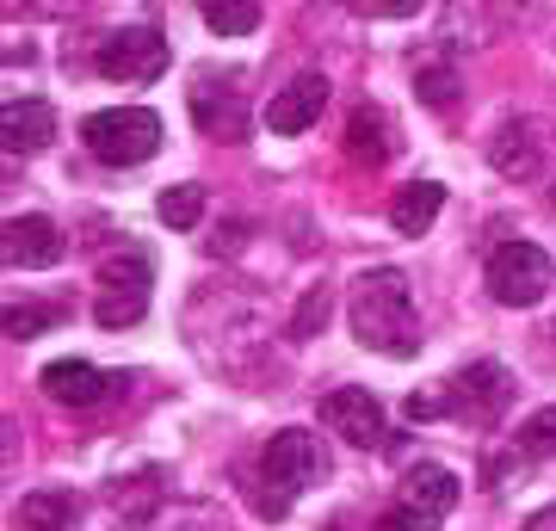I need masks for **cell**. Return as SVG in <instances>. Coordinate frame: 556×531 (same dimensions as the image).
<instances>
[{
    "instance_id": "1",
    "label": "cell",
    "mask_w": 556,
    "mask_h": 531,
    "mask_svg": "<svg viewBox=\"0 0 556 531\" xmlns=\"http://www.w3.org/2000/svg\"><path fill=\"white\" fill-rule=\"evenodd\" d=\"M353 334L383 358H415L420 353V321H415V291L396 266L353 278Z\"/></svg>"
},
{
    "instance_id": "2",
    "label": "cell",
    "mask_w": 556,
    "mask_h": 531,
    "mask_svg": "<svg viewBox=\"0 0 556 531\" xmlns=\"http://www.w3.org/2000/svg\"><path fill=\"white\" fill-rule=\"evenodd\" d=\"M328 445L316 433H303V427H285V433L266 439V452H260V482H254V513L260 519H285L291 501L303 489H316L328 482Z\"/></svg>"
},
{
    "instance_id": "3",
    "label": "cell",
    "mask_w": 556,
    "mask_h": 531,
    "mask_svg": "<svg viewBox=\"0 0 556 531\" xmlns=\"http://www.w3.org/2000/svg\"><path fill=\"white\" fill-rule=\"evenodd\" d=\"M80 142H87V155L105 161V167H142V161L161 149V118L149 105H112V112L80 118Z\"/></svg>"
},
{
    "instance_id": "4",
    "label": "cell",
    "mask_w": 556,
    "mask_h": 531,
    "mask_svg": "<svg viewBox=\"0 0 556 531\" xmlns=\"http://www.w3.org/2000/svg\"><path fill=\"white\" fill-rule=\"evenodd\" d=\"M551 285H556V266L532 241H501L489 254V296L501 309H532V303H544Z\"/></svg>"
},
{
    "instance_id": "5",
    "label": "cell",
    "mask_w": 556,
    "mask_h": 531,
    "mask_svg": "<svg viewBox=\"0 0 556 531\" xmlns=\"http://www.w3.org/2000/svg\"><path fill=\"white\" fill-rule=\"evenodd\" d=\"M507 395H514V377H507V365H495V358H477V365H464V371L445 383V395H439V414H452V420H464V427H495L501 408H507Z\"/></svg>"
},
{
    "instance_id": "6",
    "label": "cell",
    "mask_w": 556,
    "mask_h": 531,
    "mask_svg": "<svg viewBox=\"0 0 556 531\" xmlns=\"http://www.w3.org/2000/svg\"><path fill=\"white\" fill-rule=\"evenodd\" d=\"M100 303H93V321L100 328H130V321H142V309H149V285H155V266H149V254H137V248H124L118 260H105L100 266Z\"/></svg>"
},
{
    "instance_id": "7",
    "label": "cell",
    "mask_w": 556,
    "mask_h": 531,
    "mask_svg": "<svg viewBox=\"0 0 556 531\" xmlns=\"http://www.w3.org/2000/svg\"><path fill=\"white\" fill-rule=\"evenodd\" d=\"M167 62H174L167 38L149 31V25H130V31H112V38L100 43L93 68H100L105 80H124V87H149V80L167 75Z\"/></svg>"
},
{
    "instance_id": "8",
    "label": "cell",
    "mask_w": 556,
    "mask_h": 531,
    "mask_svg": "<svg viewBox=\"0 0 556 531\" xmlns=\"http://www.w3.org/2000/svg\"><path fill=\"white\" fill-rule=\"evenodd\" d=\"M321 427H328V433H340L346 439V445H358V452H378L383 445V433H390V427H383V402L371 390H328L321 395Z\"/></svg>"
},
{
    "instance_id": "9",
    "label": "cell",
    "mask_w": 556,
    "mask_h": 531,
    "mask_svg": "<svg viewBox=\"0 0 556 531\" xmlns=\"http://www.w3.org/2000/svg\"><path fill=\"white\" fill-rule=\"evenodd\" d=\"M186 105H192V124H199L204 137H217V142H248V130H254L248 99H241L229 80H199Z\"/></svg>"
},
{
    "instance_id": "10",
    "label": "cell",
    "mask_w": 556,
    "mask_h": 531,
    "mask_svg": "<svg viewBox=\"0 0 556 531\" xmlns=\"http://www.w3.org/2000/svg\"><path fill=\"white\" fill-rule=\"evenodd\" d=\"M43 395L50 402H62V408H93V402H105L112 395V383L118 377L100 371V365H87V358H56V365H43Z\"/></svg>"
},
{
    "instance_id": "11",
    "label": "cell",
    "mask_w": 556,
    "mask_h": 531,
    "mask_svg": "<svg viewBox=\"0 0 556 531\" xmlns=\"http://www.w3.org/2000/svg\"><path fill=\"white\" fill-rule=\"evenodd\" d=\"M321 105H328V80L298 75L291 87H278L273 93V105H266V130H273V137H303V130L321 118Z\"/></svg>"
},
{
    "instance_id": "12",
    "label": "cell",
    "mask_w": 556,
    "mask_h": 531,
    "mask_svg": "<svg viewBox=\"0 0 556 531\" xmlns=\"http://www.w3.org/2000/svg\"><path fill=\"white\" fill-rule=\"evenodd\" d=\"M62 248H68V241H62V229L50 217H38V211H31V217H7V266H13V273L56 266Z\"/></svg>"
},
{
    "instance_id": "13",
    "label": "cell",
    "mask_w": 556,
    "mask_h": 531,
    "mask_svg": "<svg viewBox=\"0 0 556 531\" xmlns=\"http://www.w3.org/2000/svg\"><path fill=\"white\" fill-rule=\"evenodd\" d=\"M0 142H7V155H38L56 142V105L50 99H13L7 112H0Z\"/></svg>"
},
{
    "instance_id": "14",
    "label": "cell",
    "mask_w": 556,
    "mask_h": 531,
    "mask_svg": "<svg viewBox=\"0 0 556 531\" xmlns=\"http://www.w3.org/2000/svg\"><path fill=\"white\" fill-rule=\"evenodd\" d=\"M457 494H464V482H457L445 464H415V470L402 476V494H396V501H408V507L445 519V513L457 507Z\"/></svg>"
},
{
    "instance_id": "15",
    "label": "cell",
    "mask_w": 556,
    "mask_h": 531,
    "mask_svg": "<svg viewBox=\"0 0 556 531\" xmlns=\"http://www.w3.org/2000/svg\"><path fill=\"white\" fill-rule=\"evenodd\" d=\"M439 211H445V186L415 179V186H402V192L390 198V229H396V236H427Z\"/></svg>"
},
{
    "instance_id": "16",
    "label": "cell",
    "mask_w": 556,
    "mask_h": 531,
    "mask_svg": "<svg viewBox=\"0 0 556 531\" xmlns=\"http://www.w3.org/2000/svg\"><path fill=\"white\" fill-rule=\"evenodd\" d=\"M75 494L68 489H31L20 501V507H13V526L20 531H68L75 526Z\"/></svg>"
},
{
    "instance_id": "17",
    "label": "cell",
    "mask_w": 556,
    "mask_h": 531,
    "mask_svg": "<svg viewBox=\"0 0 556 531\" xmlns=\"http://www.w3.org/2000/svg\"><path fill=\"white\" fill-rule=\"evenodd\" d=\"M390 118H383L378 105H358L353 118H346V155L353 161H365V167H383L390 161Z\"/></svg>"
},
{
    "instance_id": "18",
    "label": "cell",
    "mask_w": 556,
    "mask_h": 531,
    "mask_svg": "<svg viewBox=\"0 0 556 531\" xmlns=\"http://www.w3.org/2000/svg\"><path fill=\"white\" fill-rule=\"evenodd\" d=\"M489 161H495V174H507V179L538 174V142H532V124H526V118L501 124V137H495V149H489Z\"/></svg>"
},
{
    "instance_id": "19",
    "label": "cell",
    "mask_w": 556,
    "mask_h": 531,
    "mask_svg": "<svg viewBox=\"0 0 556 531\" xmlns=\"http://www.w3.org/2000/svg\"><path fill=\"white\" fill-rule=\"evenodd\" d=\"M199 13L217 38H248L260 25V0H199Z\"/></svg>"
},
{
    "instance_id": "20",
    "label": "cell",
    "mask_w": 556,
    "mask_h": 531,
    "mask_svg": "<svg viewBox=\"0 0 556 531\" xmlns=\"http://www.w3.org/2000/svg\"><path fill=\"white\" fill-rule=\"evenodd\" d=\"M155 211L167 229H199L204 217V186H167V192L155 198Z\"/></svg>"
},
{
    "instance_id": "21",
    "label": "cell",
    "mask_w": 556,
    "mask_h": 531,
    "mask_svg": "<svg viewBox=\"0 0 556 531\" xmlns=\"http://www.w3.org/2000/svg\"><path fill=\"white\" fill-rule=\"evenodd\" d=\"M514 452L526 457V464H544V457H556V408H538L526 427L514 433Z\"/></svg>"
},
{
    "instance_id": "22",
    "label": "cell",
    "mask_w": 556,
    "mask_h": 531,
    "mask_svg": "<svg viewBox=\"0 0 556 531\" xmlns=\"http://www.w3.org/2000/svg\"><path fill=\"white\" fill-rule=\"evenodd\" d=\"M62 303H13V309H7V340H38L43 328H56L62 321Z\"/></svg>"
},
{
    "instance_id": "23",
    "label": "cell",
    "mask_w": 556,
    "mask_h": 531,
    "mask_svg": "<svg viewBox=\"0 0 556 531\" xmlns=\"http://www.w3.org/2000/svg\"><path fill=\"white\" fill-rule=\"evenodd\" d=\"M415 93L433 105V112H445L457 99V75L445 68V62H415Z\"/></svg>"
},
{
    "instance_id": "24",
    "label": "cell",
    "mask_w": 556,
    "mask_h": 531,
    "mask_svg": "<svg viewBox=\"0 0 556 531\" xmlns=\"http://www.w3.org/2000/svg\"><path fill=\"white\" fill-rule=\"evenodd\" d=\"M328 309H334V296H328V291H309V296L298 303V315H291V334H298V340L321 334V321H328Z\"/></svg>"
},
{
    "instance_id": "25",
    "label": "cell",
    "mask_w": 556,
    "mask_h": 531,
    "mask_svg": "<svg viewBox=\"0 0 556 531\" xmlns=\"http://www.w3.org/2000/svg\"><path fill=\"white\" fill-rule=\"evenodd\" d=\"M378 531H439V519L433 513H420V507H408V501H396V507L378 519Z\"/></svg>"
},
{
    "instance_id": "26",
    "label": "cell",
    "mask_w": 556,
    "mask_h": 531,
    "mask_svg": "<svg viewBox=\"0 0 556 531\" xmlns=\"http://www.w3.org/2000/svg\"><path fill=\"white\" fill-rule=\"evenodd\" d=\"M420 7H427V0H371V13H383V20H408Z\"/></svg>"
},
{
    "instance_id": "27",
    "label": "cell",
    "mask_w": 556,
    "mask_h": 531,
    "mask_svg": "<svg viewBox=\"0 0 556 531\" xmlns=\"http://www.w3.org/2000/svg\"><path fill=\"white\" fill-rule=\"evenodd\" d=\"M526 531H556V507H544V513H532V519H526Z\"/></svg>"
}]
</instances>
